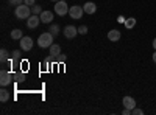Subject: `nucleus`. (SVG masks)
<instances>
[{
  "label": "nucleus",
  "mask_w": 156,
  "mask_h": 115,
  "mask_svg": "<svg viewBox=\"0 0 156 115\" xmlns=\"http://www.w3.org/2000/svg\"><path fill=\"white\" fill-rule=\"evenodd\" d=\"M53 39H55V36L50 31H45L37 37V45L41 48H50L51 45H53Z\"/></svg>",
  "instance_id": "f257e3e1"
},
{
  "label": "nucleus",
  "mask_w": 156,
  "mask_h": 115,
  "mask_svg": "<svg viewBox=\"0 0 156 115\" xmlns=\"http://www.w3.org/2000/svg\"><path fill=\"white\" fill-rule=\"evenodd\" d=\"M14 14H16V17H17V19H20V20H22V19H28V17L31 16V6L22 3V5L16 6Z\"/></svg>",
  "instance_id": "f03ea898"
},
{
  "label": "nucleus",
  "mask_w": 156,
  "mask_h": 115,
  "mask_svg": "<svg viewBox=\"0 0 156 115\" xmlns=\"http://www.w3.org/2000/svg\"><path fill=\"white\" fill-rule=\"evenodd\" d=\"M69 5L64 2V0H59V2H55V12L59 16H66L69 14Z\"/></svg>",
  "instance_id": "7ed1b4c3"
},
{
  "label": "nucleus",
  "mask_w": 156,
  "mask_h": 115,
  "mask_svg": "<svg viewBox=\"0 0 156 115\" xmlns=\"http://www.w3.org/2000/svg\"><path fill=\"white\" fill-rule=\"evenodd\" d=\"M83 12H84L83 6L73 5V6L69 9V16H70L72 19H81V17H83Z\"/></svg>",
  "instance_id": "20e7f679"
},
{
  "label": "nucleus",
  "mask_w": 156,
  "mask_h": 115,
  "mask_svg": "<svg viewBox=\"0 0 156 115\" xmlns=\"http://www.w3.org/2000/svg\"><path fill=\"white\" fill-rule=\"evenodd\" d=\"M39 23H42V22H41V17H39L37 14H31V16L27 19V27H28L30 30L37 28V25H39Z\"/></svg>",
  "instance_id": "39448f33"
},
{
  "label": "nucleus",
  "mask_w": 156,
  "mask_h": 115,
  "mask_svg": "<svg viewBox=\"0 0 156 115\" xmlns=\"http://www.w3.org/2000/svg\"><path fill=\"white\" fill-rule=\"evenodd\" d=\"M20 48L23 50V52H30V50L33 48V39L28 36H23L20 39Z\"/></svg>",
  "instance_id": "423d86ee"
},
{
  "label": "nucleus",
  "mask_w": 156,
  "mask_h": 115,
  "mask_svg": "<svg viewBox=\"0 0 156 115\" xmlns=\"http://www.w3.org/2000/svg\"><path fill=\"white\" fill-rule=\"evenodd\" d=\"M12 78H14V76H12L9 72H6V70H2V72H0V84H2L3 87L8 86V84L11 83Z\"/></svg>",
  "instance_id": "0eeeda50"
},
{
  "label": "nucleus",
  "mask_w": 156,
  "mask_h": 115,
  "mask_svg": "<svg viewBox=\"0 0 156 115\" xmlns=\"http://www.w3.org/2000/svg\"><path fill=\"white\" fill-rule=\"evenodd\" d=\"M76 34H78V28L73 27V25H67V27L64 28V36H66L67 39H73Z\"/></svg>",
  "instance_id": "6e6552de"
},
{
  "label": "nucleus",
  "mask_w": 156,
  "mask_h": 115,
  "mask_svg": "<svg viewBox=\"0 0 156 115\" xmlns=\"http://www.w3.org/2000/svg\"><path fill=\"white\" fill-rule=\"evenodd\" d=\"M122 104H123V107H126V109H134L136 107V100L133 98V96H123V100H122Z\"/></svg>",
  "instance_id": "1a4fd4ad"
},
{
  "label": "nucleus",
  "mask_w": 156,
  "mask_h": 115,
  "mask_svg": "<svg viewBox=\"0 0 156 115\" xmlns=\"http://www.w3.org/2000/svg\"><path fill=\"white\" fill-rule=\"evenodd\" d=\"M39 17H41L42 23H51V20H53V12L51 11H42L41 14H39Z\"/></svg>",
  "instance_id": "9d476101"
},
{
  "label": "nucleus",
  "mask_w": 156,
  "mask_h": 115,
  "mask_svg": "<svg viewBox=\"0 0 156 115\" xmlns=\"http://www.w3.org/2000/svg\"><path fill=\"white\" fill-rule=\"evenodd\" d=\"M120 37H122V33H120L119 30H109V33H108V39H109L111 42H119V41H120Z\"/></svg>",
  "instance_id": "9b49d317"
},
{
  "label": "nucleus",
  "mask_w": 156,
  "mask_h": 115,
  "mask_svg": "<svg viewBox=\"0 0 156 115\" xmlns=\"http://www.w3.org/2000/svg\"><path fill=\"white\" fill-rule=\"evenodd\" d=\"M83 9H84L86 14H94V12L97 11V5L94 2H86L84 6H83Z\"/></svg>",
  "instance_id": "f8f14e48"
},
{
  "label": "nucleus",
  "mask_w": 156,
  "mask_h": 115,
  "mask_svg": "<svg viewBox=\"0 0 156 115\" xmlns=\"http://www.w3.org/2000/svg\"><path fill=\"white\" fill-rule=\"evenodd\" d=\"M48 52H50V56H51V58H58V56L61 55V47H59L58 44H53V45L48 48Z\"/></svg>",
  "instance_id": "ddd939ff"
},
{
  "label": "nucleus",
  "mask_w": 156,
  "mask_h": 115,
  "mask_svg": "<svg viewBox=\"0 0 156 115\" xmlns=\"http://www.w3.org/2000/svg\"><path fill=\"white\" fill-rule=\"evenodd\" d=\"M9 36H11V39H14V41H20L22 37H23V34H22V30H19V28L12 30Z\"/></svg>",
  "instance_id": "4468645a"
},
{
  "label": "nucleus",
  "mask_w": 156,
  "mask_h": 115,
  "mask_svg": "<svg viewBox=\"0 0 156 115\" xmlns=\"http://www.w3.org/2000/svg\"><path fill=\"white\" fill-rule=\"evenodd\" d=\"M134 27H136V19H134V17H128V19L125 20V28L131 30V28H134Z\"/></svg>",
  "instance_id": "2eb2a0df"
},
{
  "label": "nucleus",
  "mask_w": 156,
  "mask_h": 115,
  "mask_svg": "<svg viewBox=\"0 0 156 115\" xmlns=\"http://www.w3.org/2000/svg\"><path fill=\"white\" fill-rule=\"evenodd\" d=\"M6 61H9V53L5 48H2L0 50V62H6Z\"/></svg>",
  "instance_id": "dca6fc26"
},
{
  "label": "nucleus",
  "mask_w": 156,
  "mask_h": 115,
  "mask_svg": "<svg viewBox=\"0 0 156 115\" xmlns=\"http://www.w3.org/2000/svg\"><path fill=\"white\" fill-rule=\"evenodd\" d=\"M8 100H9V92L5 90V89H2V90H0V101H2V103H6Z\"/></svg>",
  "instance_id": "f3484780"
},
{
  "label": "nucleus",
  "mask_w": 156,
  "mask_h": 115,
  "mask_svg": "<svg viewBox=\"0 0 156 115\" xmlns=\"http://www.w3.org/2000/svg\"><path fill=\"white\" fill-rule=\"evenodd\" d=\"M41 12H42V9H41V6H39V5H33L31 6V14H41Z\"/></svg>",
  "instance_id": "a211bd4d"
},
{
  "label": "nucleus",
  "mask_w": 156,
  "mask_h": 115,
  "mask_svg": "<svg viewBox=\"0 0 156 115\" xmlns=\"http://www.w3.org/2000/svg\"><path fill=\"white\" fill-rule=\"evenodd\" d=\"M11 58H12V61H19L20 59V50H14L11 53Z\"/></svg>",
  "instance_id": "6ab92c4d"
},
{
  "label": "nucleus",
  "mask_w": 156,
  "mask_h": 115,
  "mask_svg": "<svg viewBox=\"0 0 156 115\" xmlns=\"http://www.w3.org/2000/svg\"><path fill=\"white\" fill-rule=\"evenodd\" d=\"M50 33L53 34V36H58V33H59V27H58V25H51V27H50Z\"/></svg>",
  "instance_id": "aec40b11"
},
{
  "label": "nucleus",
  "mask_w": 156,
  "mask_h": 115,
  "mask_svg": "<svg viewBox=\"0 0 156 115\" xmlns=\"http://www.w3.org/2000/svg\"><path fill=\"white\" fill-rule=\"evenodd\" d=\"M86 33H87V27H86V25L78 27V34H86Z\"/></svg>",
  "instance_id": "412c9836"
},
{
  "label": "nucleus",
  "mask_w": 156,
  "mask_h": 115,
  "mask_svg": "<svg viewBox=\"0 0 156 115\" xmlns=\"http://www.w3.org/2000/svg\"><path fill=\"white\" fill-rule=\"evenodd\" d=\"M8 2H9V5H16V6H19V5L23 3V0H8Z\"/></svg>",
  "instance_id": "4be33fe9"
},
{
  "label": "nucleus",
  "mask_w": 156,
  "mask_h": 115,
  "mask_svg": "<svg viewBox=\"0 0 156 115\" xmlns=\"http://www.w3.org/2000/svg\"><path fill=\"white\" fill-rule=\"evenodd\" d=\"M131 113H133V115H144V110H142V109H137V107H134V109L131 110Z\"/></svg>",
  "instance_id": "5701e85b"
},
{
  "label": "nucleus",
  "mask_w": 156,
  "mask_h": 115,
  "mask_svg": "<svg viewBox=\"0 0 156 115\" xmlns=\"http://www.w3.org/2000/svg\"><path fill=\"white\" fill-rule=\"evenodd\" d=\"M12 76H14V79H17V81L25 79V75H23V73H17V75H12Z\"/></svg>",
  "instance_id": "b1692460"
},
{
  "label": "nucleus",
  "mask_w": 156,
  "mask_h": 115,
  "mask_svg": "<svg viewBox=\"0 0 156 115\" xmlns=\"http://www.w3.org/2000/svg\"><path fill=\"white\" fill-rule=\"evenodd\" d=\"M34 2H36V0H23V3H25V5H28V6H33Z\"/></svg>",
  "instance_id": "393cba45"
},
{
  "label": "nucleus",
  "mask_w": 156,
  "mask_h": 115,
  "mask_svg": "<svg viewBox=\"0 0 156 115\" xmlns=\"http://www.w3.org/2000/svg\"><path fill=\"white\" fill-rule=\"evenodd\" d=\"M123 115H129L131 113V109H126V107H123V112H122Z\"/></svg>",
  "instance_id": "a878e982"
},
{
  "label": "nucleus",
  "mask_w": 156,
  "mask_h": 115,
  "mask_svg": "<svg viewBox=\"0 0 156 115\" xmlns=\"http://www.w3.org/2000/svg\"><path fill=\"white\" fill-rule=\"evenodd\" d=\"M58 61H59V62H64V61H66V56H64V55L58 56Z\"/></svg>",
  "instance_id": "bb28decb"
},
{
  "label": "nucleus",
  "mask_w": 156,
  "mask_h": 115,
  "mask_svg": "<svg viewBox=\"0 0 156 115\" xmlns=\"http://www.w3.org/2000/svg\"><path fill=\"white\" fill-rule=\"evenodd\" d=\"M117 20H119L120 23H125V20H126V19H125L123 16H119V19H117Z\"/></svg>",
  "instance_id": "cd10ccee"
},
{
  "label": "nucleus",
  "mask_w": 156,
  "mask_h": 115,
  "mask_svg": "<svg viewBox=\"0 0 156 115\" xmlns=\"http://www.w3.org/2000/svg\"><path fill=\"white\" fill-rule=\"evenodd\" d=\"M153 48L156 50V37H154V39H153Z\"/></svg>",
  "instance_id": "c85d7f7f"
},
{
  "label": "nucleus",
  "mask_w": 156,
  "mask_h": 115,
  "mask_svg": "<svg viewBox=\"0 0 156 115\" xmlns=\"http://www.w3.org/2000/svg\"><path fill=\"white\" fill-rule=\"evenodd\" d=\"M153 61L156 62V50H154V53H153Z\"/></svg>",
  "instance_id": "c756f323"
},
{
  "label": "nucleus",
  "mask_w": 156,
  "mask_h": 115,
  "mask_svg": "<svg viewBox=\"0 0 156 115\" xmlns=\"http://www.w3.org/2000/svg\"><path fill=\"white\" fill-rule=\"evenodd\" d=\"M51 2H59V0H51Z\"/></svg>",
  "instance_id": "7c9ffc66"
}]
</instances>
